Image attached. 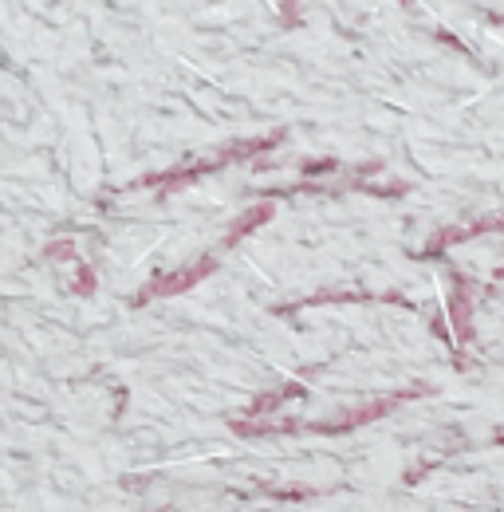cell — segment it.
I'll use <instances>...</instances> for the list:
<instances>
[{"instance_id":"cell-2","label":"cell","mask_w":504,"mask_h":512,"mask_svg":"<svg viewBox=\"0 0 504 512\" xmlns=\"http://www.w3.org/2000/svg\"><path fill=\"white\" fill-rule=\"evenodd\" d=\"M394 406V398H382V402H371V406H359V410H351V414H343L339 422H319L315 430H323V434H339V430H351V426H359V422H371L378 414H386Z\"/></svg>"},{"instance_id":"cell-3","label":"cell","mask_w":504,"mask_h":512,"mask_svg":"<svg viewBox=\"0 0 504 512\" xmlns=\"http://www.w3.org/2000/svg\"><path fill=\"white\" fill-rule=\"evenodd\" d=\"M300 390H304V386H296V383H284V386H280V390H272V394H264V398H260V402H256V414H264V410H272V406H280V402H284V398H296V394H300Z\"/></svg>"},{"instance_id":"cell-1","label":"cell","mask_w":504,"mask_h":512,"mask_svg":"<svg viewBox=\"0 0 504 512\" xmlns=\"http://www.w3.org/2000/svg\"><path fill=\"white\" fill-rule=\"evenodd\" d=\"M213 268V260H197L193 268H186V272H174V276H162V280H154L146 292H142V300H150V296H170V292H182V288H189V284H197L205 272Z\"/></svg>"},{"instance_id":"cell-4","label":"cell","mask_w":504,"mask_h":512,"mask_svg":"<svg viewBox=\"0 0 504 512\" xmlns=\"http://www.w3.org/2000/svg\"><path fill=\"white\" fill-rule=\"evenodd\" d=\"M260 221H268V205H256V209H249L237 225H233V233H229V241H237V237H245L252 225H260Z\"/></svg>"}]
</instances>
